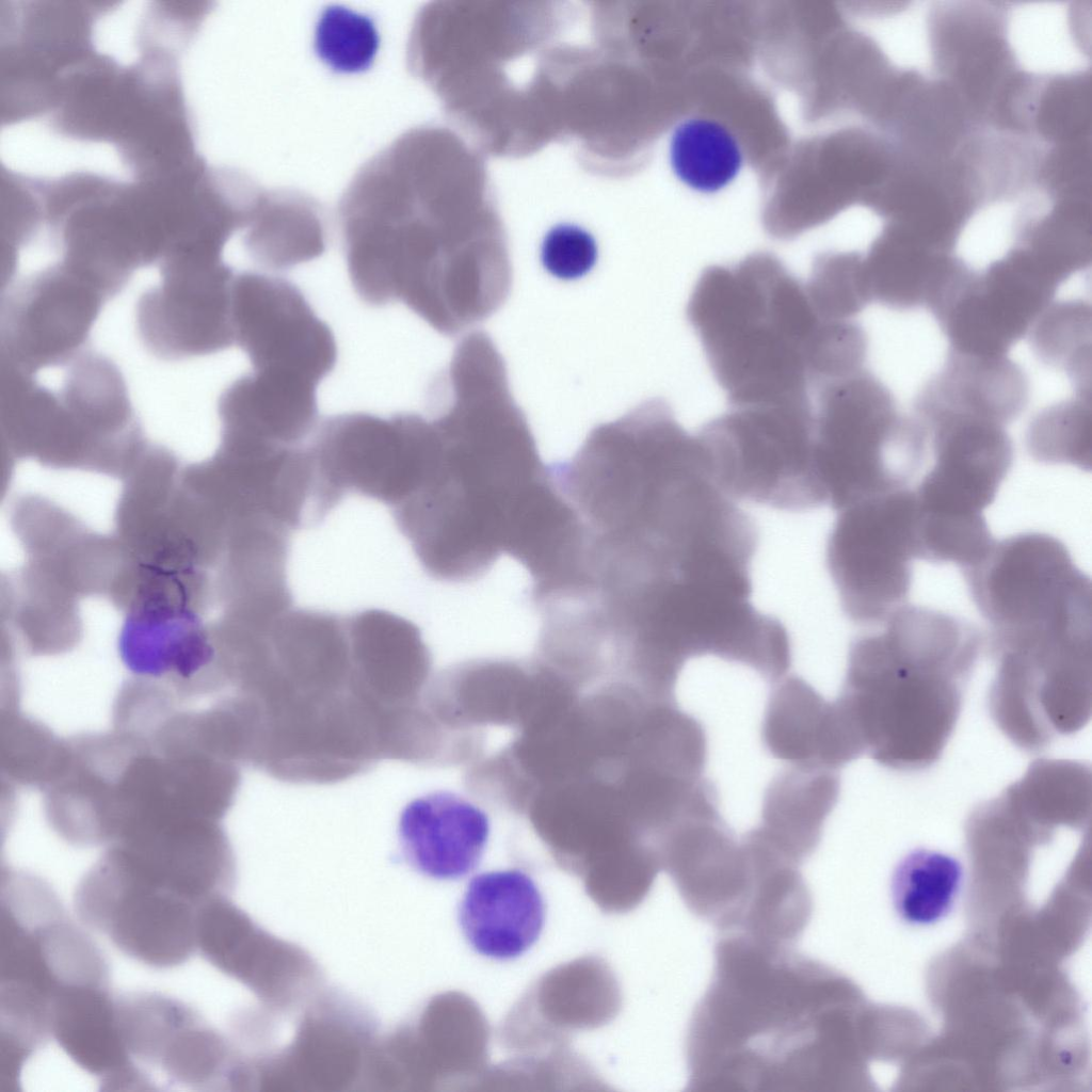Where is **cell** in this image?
Returning a JSON list of instances; mask_svg holds the SVG:
<instances>
[{
    "label": "cell",
    "instance_id": "4dcf8cb0",
    "mask_svg": "<svg viewBox=\"0 0 1092 1092\" xmlns=\"http://www.w3.org/2000/svg\"><path fill=\"white\" fill-rule=\"evenodd\" d=\"M960 862L942 852L917 849L905 855L892 877L898 915L912 925H930L952 909L962 883Z\"/></svg>",
    "mask_w": 1092,
    "mask_h": 1092
},
{
    "label": "cell",
    "instance_id": "d4e9b609",
    "mask_svg": "<svg viewBox=\"0 0 1092 1092\" xmlns=\"http://www.w3.org/2000/svg\"><path fill=\"white\" fill-rule=\"evenodd\" d=\"M1071 2L1010 3L1001 32L1013 68L1029 78L1071 80L1090 70L1082 22Z\"/></svg>",
    "mask_w": 1092,
    "mask_h": 1092
},
{
    "label": "cell",
    "instance_id": "836d02e7",
    "mask_svg": "<svg viewBox=\"0 0 1092 1092\" xmlns=\"http://www.w3.org/2000/svg\"><path fill=\"white\" fill-rule=\"evenodd\" d=\"M805 288L817 314L829 321L853 320L872 302L864 255L855 252L818 256Z\"/></svg>",
    "mask_w": 1092,
    "mask_h": 1092
},
{
    "label": "cell",
    "instance_id": "52a82bcc",
    "mask_svg": "<svg viewBox=\"0 0 1092 1092\" xmlns=\"http://www.w3.org/2000/svg\"><path fill=\"white\" fill-rule=\"evenodd\" d=\"M813 400L730 406L696 433L732 498L778 511L826 507L813 461Z\"/></svg>",
    "mask_w": 1092,
    "mask_h": 1092
},
{
    "label": "cell",
    "instance_id": "f1b7e54d",
    "mask_svg": "<svg viewBox=\"0 0 1092 1092\" xmlns=\"http://www.w3.org/2000/svg\"><path fill=\"white\" fill-rule=\"evenodd\" d=\"M138 1062L149 1080L158 1070L170 1083L200 1090L214 1077L215 1039L193 1008L170 998L147 1022Z\"/></svg>",
    "mask_w": 1092,
    "mask_h": 1092
},
{
    "label": "cell",
    "instance_id": "484cf974",
    "mask_svg": "<svg viewBox=\"0 0 1092 1092\" xmlns=\"http://www.w3.org/2000/svg\"><path fill=\"white\" fill-rule=\"evenodd\" d=\"M864 266L872 302L929 311L968 267L956 253L935 250L886 225L864 255Z\"/></svg>",
    "mask_w": 1092,
    "mask_h": 1092
},
{
    "label": "cell",
    "instance_id": "7c38bea8",
    "mask_svg": "<svg viewBox=\"0 0 1092 1092\" xmlns=\"http://www.w3.org/2000/svg\"><path fill=\"white\" fill-rule=\"evenodd\" d=\"M158 268L159 284L142 293L135 306L136 335L146 352L182 362L232 347L236 273L223 258L181 256Z\"/></svg>",
    "mask_w": 1092,
    "mask_h": 1092
},
{
    "label": "cell",
    "instance_id": "f546056e",
    "mask_svg": "<svg viewBox=\"0 0 1092 1092\" xmlns=\"http://www.w3.org/2000/svg\"><path fill=\"white\" fill-rule=\"evenodd\" d=\"M669 162L685 187L710 195L736 180L744 155L737 135L724 123L707 115H692L674 127Z\"/></svg>",
    "mask_w": 1092,
    "mask_h": 1092
},
{
    "label": "cell",
    "instance_id": "9a60e30c",
    "mask_svg": "<svg viewBox=\"0 0 1092 1092\" xmlns=\"http://www.w3.org/2000/svg\"><path fill=\"white\" fill-rule=\"evenodd\" d=\"M235 343L252 370L315 385L335 368L338 348L331 327L302 291L282 276L244 271L232 286Z\"/></svg>",
    "mask_w": 1092,
    "mask_h": 1092
},
{
    "label": "cell",
    "instance_id": "9c48e42d",
    "mask_svg": "<svg viewBox=\"0 0 1092 1092\" xmlns=\"http://www.w3.org/2000/svg\"><path fill=\"white\" fill-rule=\"evenodd\" d=\"M919 559L914 489L870 497L839 511L828 533L824 566L842 613L877 627L906 604Z\"/></svg>",
    "mask_w": 1092,
    "mask_h": 1092
},
{
    "label": "cell",
    "instance_id": "44dd1931",
    "mask_svg": "<svg viewBox=\"0 0 1092 1092\" xmlns=\"http://www.w3.org/2000/svg\"><path fill=\"white\" fill-rule=\"evenodd\" d=\"M317 385L285 375L251 371L221 394L218 414L224 443L296 447L318 427Z\"/></svg>",
    "mask_w": 1092,
    "mask_h": 1092
},
{
    "label": "cell",
    "instance_id": "8992f818",
    "mask_svg": "<svg viewBox=\"0 0 1092 1092\" xmlns=\"http://www.w3.org/2000/svg\"><path fill=\"white\" fill-rule=\"evenodd\" d=\"M813 461L828 507L911 488L926 464L930 435L912 412L898 410L868 370L831 380L812 392Z\"/></svg>",
    "mask_w": 1092,
    "mask_h": 1092
},
{
    "label": "cell",
    "instance_id": "ba28073f",
    "mask_svg": "<svg viewBox=\"0 0 1092 1092\" xmlns=\"http://www.w3.org/2000/svg\"><path fill=\"white\" fill-rule=\"evenodd\" d=\"M433 441L431 419L417 413L352 412L322 420L307 441L316 524L350 494L390 510L402 503L419 485Z\"/></svg>",
    "mask_w": 1092,
    "mask_h": 1092
},
{
    "label": "cell",
    "instance_id": "3957f363",
    "mask_svg": "<svg viewBox=\"0 0 1092 1092\" xmlns=\"http://www.w3.org/2000/svg\"><path fill=\"white\" fill-rule=\"evenodd\" d=\"M425 132L407 131L355 175L339 207L348 274L371 307L402 302L452 336L505 302L512 264L497 239H473L434 205Z\"/></svg>",
    "mask_w": 1092,
    "mask_h": 1092
},
{
    "label": "cell",
    "instance_id": "83f0119b",
    "mask_svg": "<svg viewBox=\"0 0 1092 1092\" xmlns=\"http://www.w3.org/2000/svg\"><path fill=\"white\" fill-rule=\"evenodd\" d=\"M251 259L264 269L289 270L320 257L326 229L319 205L292 191L271 190L242 231Z\"/></svg>",
    "mask_w": 1092,
    "mask_h": 1092
},
{
    "label": "cell",
    "instance_id": "5b68a950",
    "mask_svg": "<svg viewBox=\"0 0 1092 1092\" xmlns=\"http://www.w3.org/2000/svg\"><path fill=\"white\" fill-rule=\"evenodd\" d=\"M687 317L730 406L810 399L842 328L817 314L805 284L768 253L706 268Z\"/></svg>",
    "mask_w": 1092,
    "mask_h": 1092
},
{
    "label": "cell",
    "instance_id": "603a6c76",
    "mask_svg": "<svg viewBox=\"0 0 1092 1092\" xmlns=\"http://www.w3.org/2000/svg\"><path fill=\"white\" fill-rule=\"evenodd\" d=\"M1029 396L1023 369L1006 356L949 351L944 366L920 388L913 413L924 422L966 417L1001 425L1016 419Z\"/></svg>",
    "mask_w": 1092,
    "mask_h": 1092
},
{
    "label": "cell",
    "instance_id": "1f68e13d",
    "mask_svg": "<svg viewBox=\"0 0 1092 1092\" xmlns=\"http://www.w3.org/2000/svg\"><path fill=\"white\" fill-rule=\"evenodd\" d=\"M1027 336L1034 355L1069 372L1078 396L1090 397L1091 307L1082 300L1051 301Z\"/></svg>",
    "mask_w": 1092,
    "mask_h": 1092
},
{
    "label": "cell",
    "instance_id": "4316f807",
    "mask_svg": "<svg viewBox=\"0 0 1092 1092\" xmlns=\"http://www.w3.org/2000/svg\"><path fill=\"white\" fill-rule=\"evenodd\" d=\"M839 792V772L788 766L766 788L755 828L802 865L818 848Z\"/></svg>",
    "mask_w": 1092,
    "mask_h": 1092
},
{
    "label": "cell",
    "instance_id": "e0dca14e",
    "mask_svg": "<svg viewBox=\"0 0 1092 1092\" xmlns=\"http://www.w3.org/2000/svg\"><path fill=\"white\" fill-rule=\"evenodd\" d=\"M347 627L355 694L383 718L419 705L432 669L419 627L379 608L347 614Z\"/></svg>",
    "mask_w": 1092,
    "mask_h": 1092
},
{
    "label": "cell",
    "instance_id": "6da1fadb",
    "mask_svg": "<svg viewBox=\"0 0 1092 1092\" xmlns=\"http://www.w3.org/2000/svg\"><path fill=\"white\" fill-rule=\"evenodd\" d=\"M433 448L394 521L431 578H482L504 553L519 563L546 515L551 482L504 360L483 332L456 344L430 388Z\"/></svg>",
    "mask_w": 1092,
    "mask_h": 1092
},
{
    "label": "cell",
    "instance_id": "7402d4cb",
    "mask_svg": "<svg viewBox=\"0 0 1092 1092\" xmlns=\"http://www.w3.org/2000/svg\"><path fill=\"white\" fill-rule=\"evenodd\" d=\"M545 914V902L533 879L521 869H505L479 873L468 882L457 920L476 952L508 961L536 943Z\"/></svg>",
    "mask_w": 1092,
    "mask_h": 1092
},
{
    "label": "cell",
    "instance_id": "2e32d148",
    "mask_svg": "<svg viewBox=\"0 0 1092 1092\" xmlns=\"http://www.w3.org/2000/svg\"><path fill=\"white\" fill-rule=\"evenodd\" d=\"M932 466L914 489L919 512L932 519L984 518L1013 463L1003 425L966 417L929 424Z\"/></svg>",
    "mask_w": 1092,
    "mask_h": 1092
},
{
    "label": "cell",
    "instance_id": "cb8c5ba5",
    "mask_svg": "<svg viewBox=\"0 0 1092 1092\" xmlns=\"http://www.w3.org/2000/svg\"><path fill=\"white\" fill-rule=\"evenodd\" d=\"M50 1031L70 1059L108 1089L145 1085L124 1048L115 997L108 985H73L59 991L51 1002Z\"/></svg>",
    "mask_w": 1092,
    "mask_h": 1092
},
{
    "label": "cell",
    "instance_id": "ac0fdd59",
    "mask_svg": "<svg viewBox=\"0 0 1092 1092\" xmlns=\"http://www.w3.org/2000/svg\"><path fill=\"white\" fill-rule=\"evenodd\" d=\"M118 652L134 678L159 684L177 697L227 687L219 653L202 624L172 605L135 610L122 630Z\"/></svg>",
    "mask_w": 1092,
    "mask_h": 1092
},
{
    "label": "cell",
    "instance_id": "7a4b0ae2",
    "mask_svg": "<svg viewBox=\"0 0 1092 1092\" xmlns=\"http://www.w3.org/2000/svg\"><path fill=\"white\" fill-rule=\"evenodd\" d=\"M846 991L828 964L792 945L720 933L711 980L688 1024L687 1090H839Z\"/></svg>",
    "mask_w": 1092,
    "mask_h": 1092
},
{
    "label": "cell",
    "instance_id": "4fadbf2b",
    "mask_svg": "<svg viewBox=\"0 0 1092 1092\" xmlns=\"http://www.w3.org/2000/svg\"><path fill=\"white\" fill-rule=\"evenodd\" d=\"M1058 287L1026 253L1011 247L984 269L970 268L931 314L949 351L1006 356L1054 301Z\"/></svg>",
    "mask_w": 1092,
    "mask_h": 1092
},
{
    "label": "cell",
    "instance_id": "30bf717a",
    "mask_svg": "<svg viewBox=\"0 0 1092 1092\" xmlns=\"http://www.w3.org/2000/svg\"><path fill=\"white\" fill-rule=\"evenodd\" d=\"M996 675L991 714L1028 752L1071 735L1091 711V635H1058L991 649Z\"/></svg>",
    "mask_w": 1092,
    "mask_h": 1092
},
{
    "label": "cell",
    "instance_id": "d6a6232c",
    "mask_svg": "<svg viewBox=\"0 0 1092 1092\" xmlns=\"http://www.w3.org/2000/svg\"><path fill=\"white\" fill-rule=\"evenodd\" d=\"M1090 399L1078 396L1043 408L1026 433L1028 450L1035 460L1071 463L1081 468L1090 462Z\"/></svg>",
    "mask_w": 1092,
    "mask_h": 1092
},
{
    "label": "cell",
    "instance_id": "5bb4252c",
    "mask_svg": "<svg viewBox=\"0 0 1092 1092\" xmlns=\"http://www.w3.org/2000/svg\"><path fill=\"white\" fill-rule=\"evenodd\" d=\"M108 299L63 261L7 284L1 312V363L35 375L84 351Z\"/></svg>",
    "mask_w": 1092,
    "mask_h": 1092
},
{
    "label": "cell",
    "instance_id": "ffe728a7",
    "mask_svg": "<svg viewBox=\"0 0 1092 1092\" xmlns=\"http://www.w3.org/2000/svg\"><path fill=\"white\" fill-rule=\"evenodd\" d=\"M491 834L488 815L447 790L408 802L400 813L398 837L406 863L435 880H459L480 864Z\"/></svg>",
    "mask_w": 1092,
    "mask_h": 1092
},
{
    "label": "cell",
    "instance_id": "d6986e66",
    "mask_svg": "<svg viewBox=\"0 0 1092 1092\" xmlns=\"http://www.w3.org/2000/svg\"><path fill=\"white\" fill-rule=\"evenodd\" d=\"M760 739L767 753L788 766L837 771L865 755L840 703L826 701L805 679L787 674L771 685Z\"/></svg>",
    "mask_w": 1092,
    "mask_h": 1092
},
{
    "label": "cell",
    "instance_id": "d590c367",
    "mask_svg": "<svg viewBox=\"0 0 1092 1092\" xmlns=\"http://www.w3.org/2000/svg\"><path fill=\"white\" fill-rule=\"evenodd\" d=\"M595 238L584 228L560 223L551 227L541 244V261L552 276L578 279L589 273L597 260Z\"/></svg>",
    "mask_w": 1092,
    "mask_h": 1092
},
{
    "label": "cell",
    "instance_id": "277c9868",
    "mask_svg": "<svg viewBox=\"0 0 1092 1092\" xmlns=\"http://www.w3.org/2000/svg\"><path fill=\"white\" fill-rule=\"evenodd\" d=\"M877 627L850 643L837 700L865 754L894 770L925 769L956 727L983 638L959 616L909 604Z\"/></svg>",
    "mask_w": 1092,
    "mask_h": 1092
},
{
    "label": "cell",
    "instance_id": "e575fe53",
    "mask_svg": "<svg viewBox=\"0 0 1092 1092\" xmlns=\"http://www.w3.org/2000/svg\"><path fill=\"white\" fill-rule=\"evenodd\" d=\"M315 45L319 58L332 69L356 73L370 66L379 36L368 17L333 6L319 18Z\"/></svg>",
    "mask_w": 1092,
    "mask_h": 1092
},
{
    "label": "cell",
    "instance_id": "8fae6325",
    "mask_svg": "<svg viewBox=\"0 0 1092 1092\" xmlns=\"http://www.w3.org/2000/svg\"><path fill=\"white\" fill-rule=\"evenodd\" d=\"M199 904L144 878L108 849L84 874L75 910L126 956L151 967H173L197 950Z\"/></svg>",
    "mask_w": 1092,
    "mask_h": 1092
}]
</instances>
